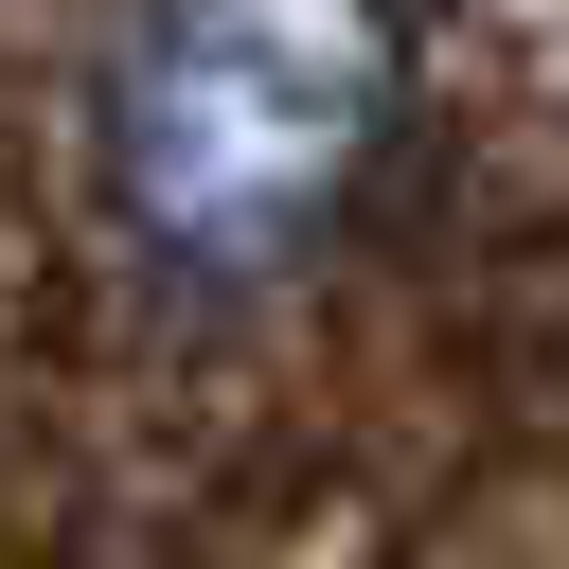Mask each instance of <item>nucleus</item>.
Listing matches in <instances>:
<instances>
[{"mask_svg":"<svg viewBox=\"0 0 569 569\" xmlns=\"http://www.w3.org/2000/svg\"><path fill=\"white\" fill-rule=\"evenodd\" d=\"M409 36L391 0H142L107 53V196L196 284L284 267L391 160Z\"/></svg>","mask_w":569,"mask_h":569,"instance_id":"1","label":"nucleus"}]
</instances>
